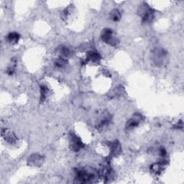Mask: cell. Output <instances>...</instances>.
Masks as SVG:
<instances>
[{
	"label": "cell",
	"instance_id": "obj_2",
	"mask_svg": "<svg viewBox=\"0 0 184 184\" xmlns=\"http://www.w3.org/2000/svg\"><path fill=\"white\" fill-rule=\"evenodd\" d=\"M141 14H142V18L144 22L149 23L151 22L154 17V12L153 10L148 7V5L142 6L141 7Z\"/></svg>",
	"mask_w": 184,
	"mask_h": 184
},
{
	"label": "cell",
	"instance_id": "obj_13",
	"mask_svg": "<svg viewBox=\"0 0 184 184\" xmlns=\"http://www.w3.org/2000/svg\"><path fill=\"white\" fill-rule=\"evenodd\" d=\"M61 54H62L63 56H68L70 55V50H68L67 47H63L61 49Z\"/></svg>",
	"mask_w": 184,
	"mask_h": 184
},
{
	"label": "cell",
	"instance_id": "obj_11",
	"mask_svg": "<svg viewBox=\"0 0 184 184\" xmlns=\"http://www.w3.org/2000/svg\"><path fill=\"white\" fill-rule=\"evenodd\" d=\"M47 93V89L45 86H40V98L41 100H45Z\"/></svg>",
	"mask_w": 184,
	"mask_h": 184
},
{
	"label": "cell",
	"instance_id": "obj_4",
	"mask_svg": "<svg viewBox=\"0 0 184 184\" xmlns=\"http://www.w3.org/2000/svg\"><path fill=\"white\" fill-rule=\"evenodd\" d=\"M84 147V144L81 142V139L76 135H73L70 138V148L74 151H78Z\"/></svg>",
	"mask_w": 184,
	"mask_h": 184
},
{
	"label": "cell",
	"instance_id": "obj_10",
	"mask_svg": "<svg viewBox=\"0 0 184 184\" xmlns=\"http://www.w3.org/2000/svg\"><path fill=\"white\" fill-rule=\"evenodd\" d=\"M110 16H111L112 20L114 22L116 21H119L121 18V14L118 10H114L113 11H112L111 14H110Z\"/></svg>",
	"mask_w": 184,
	"mask_h": 184
},
{
	"label": "cell",
	"instance_id": "obj_6",
	"mask_svg": "<svg viewBox=\"0 0 184 184\" xmlns=\"http://www.w3.org/2000/svg\"><path fill=\"white\" fill-rule=\"evenodd\" d=\"M20 39V35L16 33H10L7 36V40L10 43L12 44H15L18 42Z\"/></svg>",
	"mask_w": 184,
	"mask_h": 184
},
{
	"label": "cell",
	"instance_id": "obj_7",
	"mask_svg": "<svg viewBox=\"0 0 184 184\" xmlns=\"http://www.w3.org/2000/svg\"><path fill=\"white\" fill-rule=\"evenodd\" d=\"M88 59L93 61V62H96L101 59V56L99 55V53H96V52L91 51L88 54Z\"/></svg>",
	"mask_w": 184,
	"mask_h": 184
},
{
	"label": "cell",
	"instance_id": "obj_3",
	"mask_svg": "<svg viewBox=\"0 0 184 184\" xmlns=\"http://www.w3.org/2000/svg\"><path fill=\"white\" fill-rule=\"evenodd\" d=\"M76 178L81 182L85 183V182H88L89 181L92 180V178H93V176L92 173L87 172L86 171H79L76 173Z\"/></svg>",
	"mask_w": 184,
	"mask_h": 184
},
{
	"label": "cell",
	"instance_id": "obj_5",
	"mask_svg": "<svg viewBox=\"0 0 184 184\" xmlns=\"http://www.w3.org/2000/svg\"><path fill=\"white\" fill-rule=\"evenodd\" d=\"M141 119H142V116H141V115L137 114V116H135L134 118H132V119H130V120L127 122V123L126 125V128L127 129V130H132V129H133L134 127H137V125H139Z\"/></svg>",
	"mask_w": 184,
	"mask_h": 184
},
{
	"label": "cell",
	"instance_id": "obj_12",
	"mask_svg": "<svg viewBox=\"0 0 184 184\" xmlns=\"http://www.w3.org/2000/svg\"><path fill=\"white\" fill-rule=\"evenodd\" d=\"M67 61L65 59H63V58H60V59H58L56 62V66L58 67V68H63V67L65 66V65Z\"/></svg>",
	"mask_w": 184,
	"mask_h": 184
},
{
	"label": "cell",
	"instance_id": "obj_9",
	"mask_svg": "<svg viewBox=\"0 0 184 184\" xmlns=\"http://www.w3.org/2000/svg\"><path fill=\"white\" fill-rule=\"evenodd\" d=\"M2 135H4L6 140L10 142V143H12V142H15V139H16L15 136L12 132H6V130L5 132H2Z\"/></svg>",
	"mask_w": 184,
	"mask_h": 184
},
{
	"label": "cell",
	"instance_id": "obj_1",
	"mask_svg": "<svg viewBox=\"0 0 184 184\" xmlns=\"http://www.w3.org/2000/svg\"><path fill=\"white\" fill-rule=\"evenodd\" d=\"M102 39L106 43L110 45L116 46L118 44V40L115 37L111 29L105 28L102 33Z\"/></svg>",
	"mask_w": 184,
	"mask_h": 184
},
{
	"label": "cell",
	"instance_id": "obj_8",
	"mask_svg": "<svg viewBox=\"0 0 184 184\" xmlns=\"http://www.w3.org/2000/svg\"><path fill=\"white\" fill-rule=\"evenodd\" d=\"M28 161L31 165H35L37 163H40V162L42 161V158H41V157L40 155H33L29 159Z\"/></svg>",
	"mask_w": 184,
	"mask_h": 184
}]
</instances>
